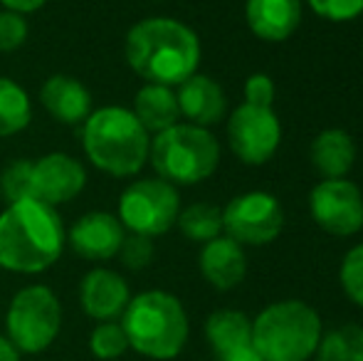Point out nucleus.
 <instances>
[{"label": "nucleus", "instance_id": "nucleus-6", "mask_svg": "<svg viewBox=\"0 0 363 361\" xmlns=\"http://www.w3.org/2000/svg\"><path fill=\"white\" fill-rule=\"evenodd\" d=\"M148 164L156 171V179L171 186H196L218 171L220 144L211 129L178 121L151 136Z\"/></svg>", "mask_w": 363, "mask_h": 361}, {"label": "nucleus", "instance_id": "nucleus-30", "mask_svg": "<svg viewBox=\"0 0 363 361\" xmlns=\"http://www.w3.org/2000/svg\"><path fill=\"white\" fill-rule=\"evenodd\" d=\"M28 20L13 10H0V52H15L28 40Z\"/></svg>", "mask_w": 363, "mask_h": 361}, {"label": "nucleus", "instance_id": "nucleus-5", "mask_svg": "<svg viewBox=\"0 0 363 361\" xmlns=\"http://www.w3.org/2000/svg\"><path fill=\"white\" fill-rule=\"evenodd\" d=\"M324 337L321 317L301 299H282L252 319V347L264 361H309Z\"/></svg>", "mask_w": 363, "mask_h": 361}, {"label": "nucleus", "instance_id": "nucleus-24", "mask_svg": "<svg viewBox=\"0 0 363 361\" xmlns=\"http://www.w3.org/2000/svg\"><path fill=\"white\" fill-rule=\"evenodd\" d=\"M316 361H363V327L344 324L324 334L316 349Z\"/></svg>", "mask_w": 363, "mask_h": 361}, {"label": "nucleus", "instance_id": "nucleus-9", "mask_svg": "<svg viewBox=\"0 0 363 361\" xmlns=\"http://www.w3.org/2000/svg\"><path fill=\"white\" fill-rule=\"evenodd\" d=\"M282 228L284 208L267 191L240 193L223 208V235L240 245H269L279 238Z\"/></svg>", "mask_w": 363, "mask_h": 361}, {"label": "nucleus", "instance_id": "nucleus-27", "mask_svg": "<svg viewBox=\"0 0 363 361\" xmlns=\"http://www.w3.org/2000/svg\"><path fill=\"white\" fill-rule=\"evenodd\" d=\"M28 174H30V161L18 159L8 164L0 171V196L5 203H18L28 198Z\"/></svg>", "mask_w": 363, "mask_h": 361}, {"label": "nucleus", "instance_id": "nucleus-34", "mask_svg": "<svg viewBox=\"0 0 363 361\" xmlns=\"http://www.w3.org/2000/svg\"><path fill=\"white\" fill-rule=\"evenodd\" d=\"M20 357H23V354L18 352V347H15L8 337L0 334V361H20Z\"/></svg>", "mask_w": 363, "mask_h": 361}, {"label": "nucleus", "instance_id": "nucleus-23", "mask_svg": "<svg viewBox=\"0 0 363 361\" xmlns=\"http://www.w3.org/2000/svg\"><path fill=\"white\" fill-rule=\"evenodd\" d=\"M176 226L188 240L206 245L223 235V208L213 203H193L188 208H181Z\"/></svg>", "mask_w": 363, "mask_h": 361}, {"label": "nucleus", "instance_id": "nucleus-4", "mask_svg": "<svg viewBox=\"0 0 363 361\" xmlns=\"http://www.w3.org/2000/svg\"><path fill=\"white\" fill-rule=\"evenodd\" d=\"M129 349L146 359L168 361L186 349L191 324L181 299L163 289H146L131 297L121 314Z\"/></svg>", "mask_w": 363, "mask_h": 361}, {"label": "nucleus", "instance_id": "nucleus-33", "mask_svg": "<svg viewBox=\"0 0 363 361\" xmlns=\"http://www.w3.org/2000/svg\"><path fill=\"white\" fill-rule=\"evenodd\" d=\"M218 361H264V359L259 357L252 344H247V347H240V349H233V352L223 354V357H218Z\"/></svg>", "mask_w": 363, "mask_h": 361}, {"label": "nucleus", "instance_id": "nucleus-2", "mask_svg": "<svg viewBox=\"0 0 363 361\" xmlns=\"http://www.w3.org/2000/svg\"><path fill=\"white\" fill-rule=\"evenodd\" d=\"M67 228L57 208L35 198L8 203L0 213V267L15 274L45 272L62 257Z\"/></svg>", "mask_w": 363, "mask_h": 361}, {"label": "nucleus", "instance_id": "nucleus-20", "mask_svg": "<svg viewBox=\"0 0 363 361\" xmlns=\"http://www.w3.org/2000/svg\"><path fill=\"white\" fill-rule=\"evenodd\" d=\"M131 111L148 134H161L181 121L176 91L173 87H163V84H144L136 91Z\"/></svg>", "mask_w": 363, "mask_h": 361}, {"label": "nucleus", "instance_id": "nucleus-17", "mask_svg": "<svg viewBox=\"0 0 363 361\" xmlns=\"http://www.w3.org/2000/svg\"><path fill=\"white\" fill-rule=\"evenodd\" d=\"M198 267L208 284L228 292V289L238 287L247 274V255L240 243H235L228 235H220L203 245Z\"/></svg>", "mask_w": 363, "mask_h": 361}, {"label": "nucleus", "instance_id": "nucleus-8", "mask_svg": "<svg viewBox=\"0 0 363 361\" xmlns=\"http://www.w3.org/2000/svg\"><path fill=\"white\" fill-rule=\"evenodd\" d=\"M181 196L178 188L161 179H139L124 188L116 218L126 233L158 238L166 235L178 221Z\"/></svg>", "mask_w": 363, "mask_h": 361}, {"label": "nucleus", "instance_id": "nucleus-3", "mask_svg": "<svg viewBox=\"0 0 363 361\" xmlns=\"http://www.w3.org/2000/svg\"><path fill=\"white\" fill-rule=\"evenodd\" d=\"M82 149L91 166L114 179L141 174L148 164L151 134L126 106H101L82 124Z\"/></svg>", "mask_w": 363, "mask_h": 361}, {"label": "nucleus", "instance_id": "nucleus-14", "mask_svg": "<svg viewBox=\"0 0 363 361\" xmlns=\"http://www.w3.org/2000/svg\"><path fill=\"white\" fill-rule=\"evenodd\" d=\"M131 302L129 282L109 267H94L79 282V304L96 322H119Z\"/></svg>", "mask_w": 363, "mask_h": 361}, {"label": "nucleus", "instance_id": "nucleus-15", "mask_svg": "<svg viewBox=\"0 0 363 361\" xmlns=\"http://www.w3.org/2000/svg\"><path fill=\"white\" fill-rule=\"evenodd\" d=\"M176 96H178L181 116H186L188 124L208 129L213 124H220L225 119V114H228L225 91L220 87V82H216L211 74L196 72L183 84H178Z\"/></svg>", "mask_w": 363, "mask_h": 361}, {"label": "nucleus", "instance_id": "nucleus-7", "mask_svg": "<svg viewBox=\"0 0 363 361\" xmlns=\"http://www.w3.org/2000/svg\"><path fill=\"white\" fill-rule=\"evenodd\" d=\"M62 329V304L48 284L18 289L5 312V337L20 354H43Z\"/></svg>", "mask_w": 363, "mask_h": 361}, {"label": "nucleus", "instance_id": "nucleus-11", "mask_svg": "<svg viewBox=\"0 0 363 361\" xmlns=\"http://www.w3.org/2000/svg\"><path fill=\"white\" fill-rule=\"evenodd\" d=\"M309 213L329 235H356L363 231V193L349 179H321L309 193Z\"/></svg>", "mask_w": 363, "mask_h": 361}, {"label": "nucleus", "instance_id": "nucleus-32", "mask_svg": "<svg viewBox=\"0 0 363 361\" xmlns=\"http://www.w3.org/2000/svg\"><path fill=\"white\" fill-rule=\"evenodd\" d=\"M0 5H3V10L30 15V13H38L43 5H48V0H0Z\"/></svg>", "mask_w": 363, "mask_h": 361}, {"label": "nucleus", "instance_id": "nucleus-29", "mask_svg": "<svg viewBox=\"0 0 363 361\" xmlns=\"http://www.w3.org/2000/svg\"><path fill=\"white\" fill-rule=\"evenodd\" d=\"M311 13L329 23H351L363 15V0H306Z\"/></svg>", "mask_w": 363, "mask_h": 361}, {"label": "nucleus", "instance_id": "nucleus-10", "mask_svg": "<svg viewBox=\"0 0 363 361\" xmlns=\"http://www.w3.org/2000/svg\"><path fill=\"white\" fill-rule=\"evenodd\" d=\"M282 141V124L272 106L240 104L228 119V144L238 161L262 166L277 154Z\"/></svg>", "mask_w": 363, "mask_h": 361}, {"label": "nucleus", "instance_id": "nucleus-28", "mask_svg": "<svg viewBox=\"0 0 363 361\" xmlns=\"http://www.w3.org/2000/svg\"><path fill=\"white\" fill-rule=\"evenodd\" d=\"M116 257H119L121 265L129 267V270H144L153 260V240L146 235L126 233L124 243H121V250Z\"/></svg>", "mask_w": 363, "mask_h": 361}, {"label": "nucleus", "instance_id": "nucleus-18", "mask_svg": "<svg viewBox=\"0 0 363 361\" xmlns=\"http://www.w3.org/2000/svg\"><path fill=\"white\" fill-rule=\"evenodd\" d=\"M40 101L45 111L60 124H84L91 114V94L79 79L69 74H52L40 87Z\"/></svg>", "mask_w": 363, "mask_h": 361}, {"label": "nucleus", "instance_id": "nucleus-12", "mask_svg": "<svg viewBox=\"0 0 363 361\" xmlns=\"http://www.w3.org/2000/svg\"><path fill=\"white\" fill-rule=\"evenodd\" d=\"M86 186V169L69 154H48L38 161H30L28 198L45 206H65L74 201Z\"/></svg>", "mask_w": 363, "mask_h": 361}, {"label": "nucleus", "instance_id": "nucleus-16", "mask_svg": "<svg viewBox=\"0 0 363 361\" xmlns=\"http://www.w3.org/2000/svg\"><path fill=\"white\" fill-rule=\"evenodd\" d=\"M245 20L255 38L284 43L301 23V0H245Z\"/></svg>", "mask_w": 363, "mask_h": 361}, {"label": "nucleus", "instance_id": "nucleus-21", "mask_svg": "<svg viewBox=\"0 0 363 361\" xmlns=\"http://www.w3.org/2000/svg\"><path fill=\"white\" fill-rule=\"evenodd\" d=\"M206 339L218 357L252 344V319L240 309H218L206 319Z\"/></svg>", "mask_w": 363, "mask_h": 361}, {"label": "nucleus", "instance_id": "nucleus-19", "mask_svg": "<svg viewBox=\"0 0 363 361\" xmlns=\"http://www.w3.org/2000/svg\"><path fill=\"white\" fill-rule=\"evenodd\" d=\"M309 161L321 179H346L356 164V144L339 126L321 129L309 146Z\"/></svg>", "mask_w": 363, "mask_h": 361}, {"label": "nucleus", "instance_id": "nucleus-26", "mask_svg": "<svg viewBox=\"0 0 363 361\" xmlns=\"http://www.w3.org/2000/svg\"><path fill=\"white\" fill-rule=\"evenodd\" d=\"M339 282L346 297L363 309V243L354 245L344 255L339 267Z\"/></svg>", "mask_w": 363, "mask_h": 361}, {"label": "nucleus", "instance_id": "nucleus-1", "mask_svg": "<svg viewBox=\"0 0 363 361\" xmlns=\"http://www.w3.org/2000/svg\"><path fill=\"white\" fill-rule=\"evenodd\" d=\"M201 38L176 18H146L129 28L124 57L146 84L178 87L198 72Z\"/></svg>", "mask_w": 363, "mask_h": 361}, {"label": "nucleus", "instance_id": "nucleus-13", "mask_svg": "<svg viewBox=\"0 0 363 361\" xmlns=\"http://www.w3.org/2000/svg\"><path fill=\"white\" fill-rule=\"evenodd\" d=\"M124 238L126 231L114 213L91 211L77 218L74 226L67 231V245L82 260L106 262L119 255Z\"/></svg>", "mask_w": 363, "mask_h": 361}, {"label": "nucleus", "instance_id": "nucleus-22", "mask_svg": "<svg viewBox=\"0 0 363 361\" xmlns=\"http://www.w3.org/2000/svg\"><path fill=\"white\" fill-rule=\"evenodd\" d=\"M33 121V101L15 79L0 77V139L25 131Z\"/></svg>", "mask_w": 363, "mask_h": 361}, {"label": "nucleus", "instance_id": "nucleus-31", "mask_svg": "<svg viewBox=\"0 0 363 361\" xmlns=\"http://www.w3.org/2000/svg\"><path fill=\"white\" fill-rule=\"evenodd\" d=\"M272 101H274V82L269 74L255 72L245 79V104L272 106Z\"/></svg>", "mask_w": 363, "mask_h": 361}, {"label": "nucleus", "instance_id": "nucleus-25", "mask_svg": "<svg viewBox=\"0 0 363 361\" xmlns=\"http://www.w3.org/2000/svg\"><path fill=\"white\" fill-rule=\"evenodd\" d=\"M89 352L94 359L114 361L129 352V339L121 322H99L89 334Z\"/></svg>", "mask_w": 363, "mask_h": 361}]
</instances>
